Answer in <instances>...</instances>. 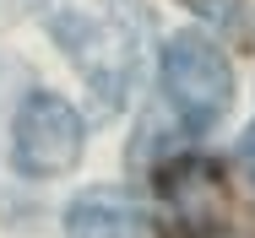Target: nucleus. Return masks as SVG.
Here are the masks:
<instances>
[{"label":"nucleus","mask_w":255,"mask_h":238,"mask_svg":"<svg viewBox=\"0 0 255 238\" xmlns=\"http://www.w3.org/2000/svg\"><path fill=\"white\" fill-rule=\"evenodd\" d=\"M38 16L60 54L71 60V71L98 97V114H114L141 71L147 5L141 0H38Z\"/></svg>","instance_id":"f257e3e1"},{"label":"nucleus","mask_w":255,"mask_h":238,"mask_svg":"<svg viewBox=\"0 0 255 238\" xmlns=\"http://www.w3.org/2000/svg\"><path fill=\"white\" fill-rule=\"evenodd\" d=\"M157 87H163L168 114L190 136H206L212 125H223V114L234 103V65H228V54L212 44V38H201V33H174L163 44Z\"/></svg>","instance_id":"f03ea898"},{"label":"nucleus","mask_w":255,"mask_h":238,"mask_svg":"<svg viewBox=\"0 0 255 238\" xmlns=\"http://www.w3.org/2000/svg\"><path fill=\"white\" fill-rule=\"evenodd\" d=\"M87 125L60 92H27L11 119V168L22 179H60L82 162Z\"/></svg>","instance_id":"7ed1b4c3"},{"label":"nucleus","mask_w":255,"mask_h":238,"mask_svg":"<svg viewBox=\"0 0 255 238\" xmlns=\"http://www.w3.org/2000/svg\"><path fill=\"white\" fill-rule=\"evenodd\" d=\"M65 233L71 238H157L152 217L120 190H87L71 200L65 211Z\"/></svg>","instance_id":"20e7f679"},{"label":"nucleus","mask_w":255,"mask_h":238,"mask_svg":"<svg viewBox=\"0 0 255 238\" xmlns=\"http://www.w3.org/2000/svg\"><path fill=\"white\" fill-rule=\"evenodd\" d=\"M223 173L201 162V157H190V162H174L168 168V179H163V195H168V206H174V217L179 222H190V228H201V222H217V211H223V184H217Z\"/></svg>","instance_id":"39448f33"},{"label":"nucleus","mask_w":255,"mask_h":238,"mask_svg":"<svg viewBox=\"0 0 255 238\" xmlns=\"http://www.w3.org/2000/svg\"><path fill=\"white\" fill-rule=\"evenodd\" d=\"M239 173H245V184L255 190V119H250V130L239 136Z\"/></svg>","instance_id":"423d86ee"},{"label":"nucleus","mask_w":255,"mask_h":238,"mask_svg":"<svg viewBox=\"0 0 255 238\" xmlns=\"http://www.w3.org/2000/svg\"><path fill=\"white\" fill-rule=\"evenodd\" d=\"M201 16H217V22H239V0H190Z\"/></svg>","instance_id":"0eeeda50"}]
</instances>
